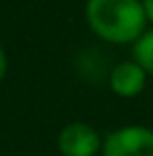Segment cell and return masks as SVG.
Instances as JSON below:
<instances>
[{
    "label": "cell",
    "mask_w": 153,
    "mask_h": 156,
    "mask_svg": "<svg viewBox=\"0 0 153 156\" xmlns=\"http://www.w3.org/2000/svg\"><path fill=\"white\" fill-rule=\"evenodd\" d=\"M88 26L107 42H136L145 32L147 17L141 0H88Z\"/></svg>",
    "instance_id": "cell-1"
},
{
    "label": "cell",
    "mask_w": 153,
    "mask_h": 156,
    "mask_svg": "<svg viewBox=\"0 0 153 156\" xmlns=\"http://www.w3.org/2000/svg\"><path fill=\"white\" fill-rule=\"evenodd\" d=\"M103 156H153V129L122 127L109 133L101 146Z\"/></svg>",
    "instance_id": "cell-2"
},
{
    "label": "cell",
    "mask_w": 153,
    "mask_h": 156,
    "mask_svg": "<svg viewBox=\"0 0 153 156\" xmlns=\"http://www.w3.org/2000/svg\"><path fill=\"white\" fill-rule=\"evenodd\" d=\"M57 144L63 156H97L103 146L101 135L86 122H72L63 127Z\"/></svg>",
    "instance_id": "cell-3"
},
{
    "label": "cell",
    "mask_w": 153,
    "mask_h": 156,
    "mask_svg": "<svg viewBox=\"0 0 153 156\" xmlns=\"http://www.w3.org/2000/svg\"><path fill=\"white\" fill-rule=\"evenodd\" d=\"M147 84V72L136 61H122L109 72V87L120 97H134Z\"/></svg>",
    "instance_id": "cell-4"
},
{
    "label": "cell",
    "mask_w": 153,
    "mask_h": 156,
    "mask_svg": "<svg viewBox=\"0 0 153 156\" xmlns=\"http://www.w3.org/2000/svg\"><path fill=\"white\" fill-rule=\"evenodd\" d=\"M134 61L153 76V30L141 34V38L134 42Z\"/></svg>",
    "instance_id": "cell-5"
},
{
    "label": "cell",
    "mask_w": 153,
    "mask_h": 156,
    "mask_svg": "<svg viewBox=\"0 0 153 156\" xmlns=\"http://www.w3.org/2000/svg\"><path fill=\"white\" fill-rule=\"evenodd\" d=\"M143 11H145V17L147 21H153V0H143Z\"/></svg>",
    "instance_id": "cell-6"
},
{
    "label": "cell",
    "mask_w": 153,
    "mask_h": 156,
    "mask_svg": "<svg viewBox=\"0 0 153 156\" xmlns=\"http://www.w3.org/2000/svg\"><path fill=\"white\" fill-rule=\"evenodd\" d=\"M6 68H8V61H6V55H4L2 47H0V80H2L4 74H6Z\"/></svg>",
    "instance_id": "cell-7"
}]
</instances>
